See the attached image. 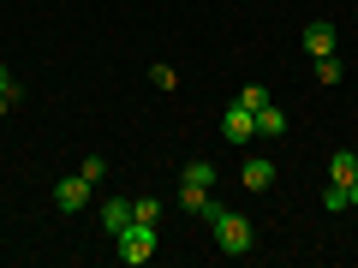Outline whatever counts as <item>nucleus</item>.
Returning a JSON list of instances; mask_svg holds the SVG:
<instances>
[{
	"instance_id": "f257e3e1",
	"label": "nucleus",
	"mask_w": 358,
	"mask_h": 268,
	"mask_svg": "<svg viewBox=\"0 0 358 268\" xmlns=\"http://www.w3.org/2000/svg\"><path fill=\"white\" fill-rule=\"evenodd\" d=\"M114 251H120L126 268H143L155 256V227H150V221H126V227L114 232Z\"/></svg>"
},
{
	"instance_id": "f03ea898",
	"label": "nucleus",
	"mask_w": 358,
	"mask_h": 268,
	"mask_svg": "<svg viewBox=\"0 0 358 268\" xmlns=\"http://www.w3.org/2000/svg\"><path fill=\"white\" fill-rule=\"evenodd\" d=\"M209 227H215V244H221L227 256H251V244H257V227H251L245 215H227V209H221V215L209 221Z\"/></svg>"
},
{
	"instance_id": "7ed1b4c3",
	"label": "nucleus",
	"mask_w": 358,
	"mask_h": 268,
	"mask_svg": "<svg viewBox=\"0 0 358 268\" xmlns=\"http://www.w3.org/2000/svg\"><path fill=\"white\" fill-rule=\"evenodd\" d=\"M84 203H90V179H84V173H72V179H60V185H54V209L78 215Z\"/></svg>"
},
{
	"instance_id": "20e7f679",
	"label": "nucleus",
	"mask_w": 358,
	"mask_h": 268,
	"mask_svg": "<svg viewBox=\"0 0 358 268\" xmlns=\"http://www.w3.org/2000/svg\"><path fill=\"white\" fill-rule=\"evenodd\" d=\"M221 131H227V143H251V137H257V114L233 102L227 114H221Z\"/></svg>"
},
{
	"instance_id": "39448f33",
	"label": "nucleus",
	"mask_w": 358,
	"mask_h": 268,
	"mask_svg": "<svg viewBox=\"0 0 358 268\" xmlns=\"http://www.w3.org/2000/svg\"><path fill=\"white\" fill-rule=\"evenodd\" d=\"M179 209H185V215H203V221L221 215V203L209 197V185H185V191H179Z\"/></svg>"
},
{
	"instance_id": "423d86ee",
	"label": "nucleus",
	"mask_w": 358,
	"mask_h": 268,
	"mask_svg": "<svg viewBox=\"0 0 358 268\" xmlns=\"http://www.w3.org/2000/svg\"><path fill=\"white\" fill-rule=\"evenodd\" d=\"M299 42H305L310 60H322V54H334V24H329V18H317V24H305V36H299Z\"/></svg>"
},
{
	"instance_id": "0eeeda50",
	"label": "nucleus",
	"mask_w": 358,
	"mask_h": 268,
	"mask_svg": "<svg viewBox=\"0 0 358 268\" xmlns=\"http://www.w3.org/2000/svg\"><path fill=\"white\" fill-rule=\"evenodd\" d=\"M239 179H245V191H268V185H275V161H268V155H251Z\"/></svg>"
},
{
	"instance_id": "6e6552de",
	"label": "nucleus",
	"mask_w": 358,
	"mask_h": 268,
	"mask_svg": "<svg viewBox=\"0 0 358 268\" xmlns=\"http://www.w3.org/2000/svg\"><path fill=\"white\" fill-rule=\"evenodd\" d=\"M257 131H263V137H287V114H281L275 102H268V107H257Z\"/></svg>"
},
{
	"instance_id": "1a4fd4ad",
	"label": "nucleus",
	"mask_w": 358,
	"mask_h": 268,
	"mask_svg": "<svg viewBox=\"0 0 358 268\" xmlns=\"http://www.w3.org/2000/svg\"><path fill=\"white\" fill-rule=\"evenodd\" d=\"M126 221H131V197H114V203H102V227H108V232H120Z\"/></svg>"
},
{
	"instance_id": "9d476101",
	"label": "nucleus",
	"mask_w": 358,
	"mask_h": 268,
	"mask_svg": "<svg viewBox=\"0 0 358 268\" xmlns=\"http://www.w3.org/2000/svg\"><path fill=\"white\" fill-rule=\"evenodd\" d=\"M329 179H334V185H352V179H358V155L341 149V155H334V167H329Z\"/></svg>"
},
{
	"instance_id": "9b49d317",
	"label": "nucleus",
	"mask_w": 358,
	"mask_h": 268,
	"mask_svg": "<svg viewBox=\"0 0 358 268\" xmlns=\"http://www.w3.org/2000/svg\"><path fill=\"white\" fill-rule=\"evenodd\" d=\"M179 179H185V185H215V167H209V161H185Z\"/></svg>"
},
{
	"instance_id": "f8f14e48",
	"label": "nucleus",
	"mask_w": 358,
	"mask_h": 268,
	"mask_svg": "<svg viewBox=\"0 0 358 268\" xmlns=\"http://www.w3.org/2000/svg\"><path fill=\"white\" fill-rule=\"evenodd\" d=\"M268 102H275V96H268L263 84H245L239 89V107H251V114H257V107H268Z\"/></svg>"
},
{
	"instance_id": "ddd939ff",
	"label": "nucleus",
	"mask_w": 358,
	"mask_h": 268,
	"mask_svg": "<svg viewBox=\"0 0 358 268\" xmlns=\"http://www.w3.org/2000/svg\"><path fill=\"white\" fill-rule=\"evenodd\" d=\"M322 209H329V215H341V209H352V197H346V185H334V179H329V191H322Z\"/></svg>"
},
{
	"instance_id": "4468645a",
	"label": "nucleus",
	"mask_w": 358,
	"mask_h": 268,
	"mask_svg": "<svg viewBox=\"0 0 358 268\" xmlns=\"http://www.w3.org/2000/svg\"><path fill=\"white\" fill-rule=\"evenodd\" d=\"M131 221H162V197H138V203H131Z\"/></svg>"
},
{
	"instance_id": "2eb2a0df",
	"label": "nucleus",
	"mask_w": 358,
	"mask_h": 268,
	"mask_svg": "<svg viewBox=\"0 0 358 268\" xmlns=\"http://www.w3.org/2000/svg\"><path fill=\"white\" fill-rule=\"evenodd\" d=\"M317 84H322V89L341 84V60H334V54H322V60H317Z\"/></svg>"
},
{
	"instance_id": "dca6fc26",
	"label": "nucleus",
	"mask_w": 358,
	"mask_h": 268,
	"mask_svg": "<svg viewBox=\"0 0 358 268\" xmlns=\"http://www.w3.org/2000/svg\"><path fill=\"white\" fill-rule=\"evenodd\" d=\"M0 96H6V102H13V107H18V102H24V84H18V77H13V72H6V66H0Z\"/></svg>"
},
{
	"instance_id": "f3484780",
	"label": "nucleus",
	"mask_w": 358,
	"mask_h": 268,
	"mask_svg": "<svg viewBox=\"0 0 358 268\" xmlns=\"http://www.w3.org/2000/svg\"><path fill=\"white\" fill-rule=\"evenodd\" d=\"M78 173H84L90 185H96V179H108V155H84V167H78Z\"/></svg>"
},
{
	"instance_id": "a211bd4d",
	"label": "nucleus",
	"mask_w": 358,
	"mask_h": 268,
	"mask_svg": "<svg viewBox=\"0 0 358 268\" xmlns=\"http://www.w3.org/2000/svg\"><path fill=\"white\" fill-rule=\"evenodd\" d=\"M150 84L155 89H179V72H173V66H150Z\"/></svg>"
},
{
	"instance_id": "6ab92c4d",
	"label": "nucleus",
	"mask_w": 358,
	"mask_h": 268,
	"mask_svg": "<svg viewBox=\"0 0 358 268\" xmlns=\"http://www.w3.org/2000/svg\"><path fill=\"white\" fill-rule=\"evenodd\" d=\"M346 197H352V209H358V179H352V185H346Z\"/></svg>"
},
{
	"instance_id": "aec40b11",
	"label": "nucleus",
	"mask_w": 358,
	"mask_h": 268,
	"mask_svg": "<svg viewBox=\"0 0 358 268\" xmlns=\"http://www.w3.org/2000/svg\"><path fill=\"white\" fill-rule=\"evenodd\" d=\"M6 114H13V102H6V96H0V119H6Z\"/></svg>"
}]
</instances>
